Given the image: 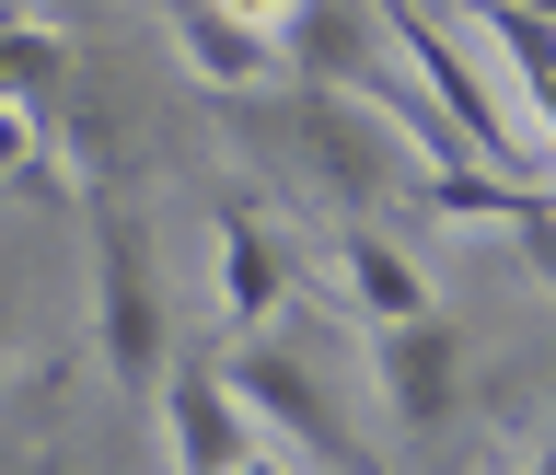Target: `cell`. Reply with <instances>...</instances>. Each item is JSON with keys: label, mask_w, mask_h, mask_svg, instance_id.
Listing matches in <instances>:
<instances>
[{"label": "cell", "mask_w": 556, "mask_h": 475, "mask_svg": "<svg viewBox=\"0 0 556 475\" xmlns=\"http://www.w3.org/2000/svg\"><path fill=\"white\" fill-rule=\"evenodd\" d=\"M232 104V128L267 151L290 186H313L325 209H348V221H371V209H406V186H417V151H406V128L382 116V104H359V93H337V82H255V93H220Z\"/></svg>", "instance_id": "cell-1"}, {"label": "cell", "mask_w": 556, "mask_h": 475, "mask_svg": "<svg viewBox=\"0 0 556 475\" xmlns=\"http://www.w3.org/2000/svg\"><path fill=\"white\" fill-rule=\"evenodd\" d=\"M220 372H232V395L255 407V429H278V441L302 452L313 475H382V452L359 441V429H348L337 383L313 372V360H302L290 337H267V325H255V337H232V360H220Z\"/></svg>", "instance_id": "cell-2"}, {"label": "cell", "mask_w": 556, "mask_h": 475, "mask_svg": "<svg viewBox=\"0 0 556 475\" xmlns=\"http://www.w3.org/2000/svg\"><path fill=\"white\" fill-rule=\"evenodd\" d=\"M93 348H104V372H116V395H151L163 360H174L163 267H151V233H139L128 198H93Z\"/></svg>", "instance_id": "cell-3"}, {"label": "cell", "mask_w": 556, "mask_h": 475, "mask_svg": "<svg viewBox=\"0 0 556 475\" xmlns=\"http://www.w3.org/2000/svg\"><path fill=\"white\" fill-rule=\"evenodd\" d=\"M371 383H382V407H394L406 441H441L452 417H464L476 348H464V325H452L441 302H429V313H406V325H371Z\"/></svg>", "instance_id": "cell-4"}, {"label": "cell", "mask_w": 556, "mask_h": 475, "mask_svg": "<svg viewBox=\"0 0 556 475\" xmlns=\"http://www.w3.org/2000/svg\"><path fill=\"white\" fill-rule=\"evenodd\" d=\"M163 441H174V475H255V407L232 395V372L208 360V348H186V360H163Z\"/></svg>", "instance_id": "cell-5"}, {"label": "cell", "mask_w": 556, "mask_h": 475, "mask_svg": "<svg viewBox=\"0 0 556 475\" xmlns=\"http://www.w3.org/2000/svg\"><path fill=\"white\" fill-rule=\"evenodd\" d=\"M278 70H290V82H337V93H359V104H406L371 0H302V12L278 24Z\"/></svg>", "instance_id": "cell-6"}, {"label": "cell", "mask_w": 556, "mask_h": 475, "mask_svg": "<svg viewBox=\"0 0 556 475\" xmlns=\"http://www.w3.org/2000/svg\"><path fill=\"white\" fill-rule=\"evenodd\" d=\"M208 243H220V337H255V325L302 290V255L278 243L267 209H243V198L208 209Z\"/></svg>", "instance_id": "cell-7"}, {"label": "cell", "mask_w": 556, "mask_h": 475, "mask_svg": "<svg viewBox=\"0 0 556 475\" xmlns=\"http://www.w3.org/2000/svg\"><path fill=\"white\" fill-rule=\"evenodd\" d=\"M337 290L359 325H406V313H429V278H417V255L394 233H371V221H348L337 233Z\"/></svg>", "instance_id": "cell-8"}, {"label": "cell", "mask_w": 556, "mask_h": 475, "mask_svg": "<svg viewBox=\"0 0 556 475\" xmlns=\"http://www.w3.org/2000/svg\"><path fill=\"white\" fill-rule=\"evenodd\" d=\"M174 59L198 70L208 93H255V82H278V47L255 24H232L220 0H174Z\"/></svg>", "instance_id": "cell-9"}, {"label": "cell", "mask_w": 556, "mask_h": 475, "mask_svg": "<svg viewBox=\"0 0 556 475\" xmlns=\"http://www.w3.org/2000/svg\"><path fill=\"white\" fill-rule=\"evenodd\" d=\"M70 82H81V47H70L59 24H24V12H0V104H24L35 128H47Z\"/></svg>", "instance_id": "cell-10"}, {"label": "cell", "mask_w": 556, "mask_h": 475, "mask_svg": "<svg viewBox=\"0 0 556 475\" xmlns=\"http://www.w3.org/2000/svg\"><path fill=\"white\" fill-rule=\"evenodd\" d=\"M220 12H232V24H255V35H267V47H278V24H290L302 0H220Z\"/></svg>", "instance_id": "cell-11"}, {"label": "cell", "mask_w": 556, "mask_h": 475, "mask_svg": "<svg viewBox=\"0 0 556 475\" xmlns=\"http://www.w3.org/2000/svg\"><path fill=\"white\" fill-rule=\"evenodd\" d=\"M12 360H24V337H12V313H0V383H12Z\"/></svg>", "instance_id": "cell-12"}, {"label": "cell", "mask_w": 556, "mask_h": 475, "mask_svg": "<svg viewBox=\"0 0 556 475\" xmlns=\"http://www.w3.org/2000/svg\"><path fill=\"white\" fill-rule=\"evenodd\" d=\"M533 475H556V452H545V464H533Z\"/></svg>", "instance_id": "cell-13"}]
</instances>
